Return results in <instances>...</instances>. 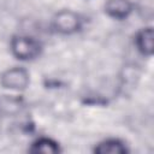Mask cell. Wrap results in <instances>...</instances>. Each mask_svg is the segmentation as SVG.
<instances>
[{
    "label": "cell",
    "mask_w": 154,
    "mask_h": 154,
    "mask_svg": "<svg viewBox=\"0 0 154 154\" xmlns=\"http://www.w3.org/2000/svg\"><path fill=\"white\" fill-rule=\"evenodd\" d=\"M26 108V100L23 95H0V118L17 117Z\"/></svg>",
    "instance_id": "cell-5"
},
{
    "label": "cell",
    "mask_w": 154,
    "mask_h": 154,
    "mask_svg": "<svg viewBox=\"0 0 154 154\" xmlns=\"http://www.w3.org/2000/svg\"><path fill=\"white\" fill-rule=\"evenodd\" d=\"M84 17L70 8H63L55 12L51 19V29L53 32L63 36L78 34L84 28Z\"/></svg>",
    "instance_id": "cell-2"
},
{
    "label": "cell",
    "mask_w": 154,
    "mask_h": 154,
    "mask_svg": "<svg viewBox=\"0 0 154 154\" xmlns=\"http://www.w3.org/2000/svg\"><path fill=\"white\" fill-rule=\"evenodd\" d=\"M103 13L114 20H126L135 11V4L131 0H106L102 6Z\"/></svg>",
    "instance_id": "cell-4"
},
{
    "label": "cell",
    "mask_w": 154,
    "mask_h": 154,
    "mask_svg": "<svg viewBox=\"0 0 154 154\" xmlns=\"http://www.w3.org/2000/svg\"><path fill=\"white\" fill-rule=\"evenodd\" d=\"M30 84V72L24 66H12L0 73V87L11 91H24Z\"/></svg>",
    "instance_id": "cell-3"
},
{
    "label": "cell",
    "mask_w": 154,
    "mask_h": 154,
    "mask_svg": "<svg viewBox=\"0 0 154 154\" xmlns=\"http://www.w3.org/2000/svg\"><path fill=\"white\" fill-rule=\"evenodd\" d=\"M10 53L11 55L19 61H34L38 59L43 53V43L26 34H14L10 38Z\"/></svg>",
    "instance_id": "cell-1"
},
{
    "label": "cell",
    "mask_w": 154,
    "mask_h": 154,
    "mask_svg": "<svg viewBox=\"0 0 154 154\" xmlns=\"http://www.w3.org/2000/svg\"><path fill=\"white\" fill-rule=\"evenodd\" d=\"M61 146L60 143L48 136H38L35 140L31 141V143L28 147V153L31 154H58L61 153Z\"/></svg>",
    "instance_id": "cell-8"
},
{
    "label": "cell",
    "mask_w": 154,
    "mask_h": 154,
    "mask_svg": "<svg viewBox=\"0 0 154 154\" xmlns=\"http://www.w3.org/2000/svg\"><path fill=\"white\" fill-rule=\"evenodd\" d=\"M94 154H128L130 152L126 142L119 137H107L94 144Z\"/></svg>",
    "instance_id": "cell-7"
},
{
    "label": "cell",
    "mask_w": 154,
    "mask_h": 154,
    "mask_svg": "<svg viewBox=\"0 0 154 154\" xmlns=\"http://www.w3.org/2000/svg\"><path fill=\"white\" fill-rule=\"evenodd\" d=\"M134 46L137 53L144 58H152L154 53V31L153 26H143L134 35Z\"/></svg>",
    "instance_id": "cell-6"
}]
</instances>
